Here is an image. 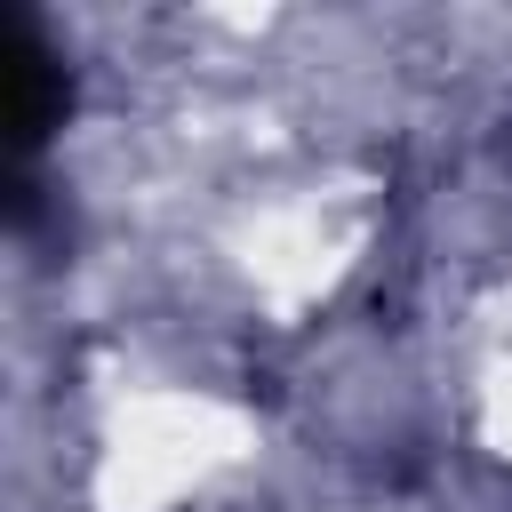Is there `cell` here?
I'll return each instance as SVG.
<instances>
[{
  "label": "cell",
  "mask_w": 512,
  "mask_h": 512,
  "mask_svg": "<svg viewBox=\"0 0 512 512\" xmlns=\"http://www.w3.org/2000/svg\"><path fill=\"white\" fill-rule=\"evenodd\" d=\"M72 112V72L56 56V40L40 32L32 8H8L0 16V128H8V224L24 232L32 216V176L56 144Z\"/></svg>",
  "instance_id": "obj_1"
}]
</instances>
